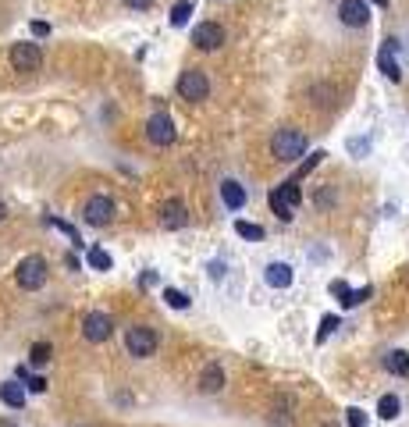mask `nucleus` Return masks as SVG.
Returning <instances> with one entry per match:
<instances>
[{
	"mask_svg": "<svg viewBox=\"0 0 409 427\" xmlns=\"http://www.w3.org/2000/svg\"><path fill=\"white\" fill-rule=\"evenodd\" d=\"M189 225V210H186V203L174 196V199H164L160 203V228H167V232H178V228H186Z\"/></svg>",
	"mask_w": 409,
	"mask_h": 427,
	"instance_id": "10",
	"label": "nucleus"
},
{
	"mask_svg": "<svg viewBox=\"0 0 409 427\" xmlns=\"http://www.w3.org/2000/svg\"><path fill=\"white\" fill-rule=\"evenodd\" d=\"M338 22L345 29H363L370 22V4L367 0H342L338 4Z\"/></svg>",
	"mask_w": 409,
	"mask_h": 427,
	"instance_id": "8",
	"label": "nucleus"
},
{
	"mask_svg": "<svg viewBox=\"0 0 409 427\" xmlns=\"http://www.w3.org/2000/svg\"><path fill=\"white\" fill-rule=\"evenodd\" d=\"M157 331L153 328H146V324H132L129 331H125V349H129V356H136V360H146V356H153L157 353Z\"/></svg>",
	"mask_w": 409,
	"mask_h": 427,
	"instance_id": "4",
	"label": "nucleus"
},
{
	"mask_svg": "<svg viewBox=\"0 0 409 427\" xmlns=\"http://www.w3.org/2000/svg\"><path fill=\"white\" fill-rule=\"evenodd\" d=\"M306 146H310V139H306V132H299V129H278V132H274V143H271L274 157L285 160V164L299 160V157L306 153Z\"/></svg>",
	"mask_w": 409,
	"mask_h": 427,
	"instance_id": "1",
	"label": "nucleus"
},
{
	"mask_svg": "<svg viewBox=\"0 0 409 427\" xmlns=\"http://www.w3.org/2000/svg\"><path fill=\"white\" fill-rule=\"evenodd\" d=\"M221 43H224V29L217 22H200L193 29V46L196 50H217Z\"/></svg>",
	"mask_w": 409,
	"mask_h": 427,
	"instance_id": "12",
	"label": "nucleus"
},
{
	"mask_svg": "<svg viewBox=\"0 0 409 427\" xmlns=\"http://www.w3.org/2000/svg\"><path fill=\"white\" fill-rule=\"evenodd\" d=\"M125 8H132V11H146V8H153V0H125Z\"/></svg>",
	"mask_w": 409,
	"mask_h": 427,
	"instance_id": "31",
	"label": "nucleus"
},
{
	"mask_svg": "<svg viewBox=\"0 0 409 427\" xmlns=\"http://www.w3.org/2000/svg\"><path fill=\"white\" fill-rule=\"evenodd\" d=\"M174 136H178V132H174V121L160 111V114H153L150 121H146V139L153 143V146H171L174 143Z\"/></svg>",
	"mask_w": 409,
	"mask_h": 427,
	"instance_id": "11",
	"label": "nucleus"
},
{
	"mask_svg": "<svg viewBox=\"0 0 409 427\" xmlns=\"http://www.w3.org/2000/svg\"><path fill=\"white\" fill-rule=\"evenodd\" d=\"M264 278H267V285H271V289H288L292 282H296V271H292V267H288L285 260H274V263H267Z\"/></svg>",
	"mask_w": 409,
	"mask_h": 427,
	"instance_id": "13",
	"label": "nucleus"
},
{
	"mask_svg": "<svg viewBox=\"0 0 409 427\" xmlns=\"http://www.w3.org/2000/svg\"><path fill=\"white\" fill-rule=\"evenodd\" d=\"M384 370H388V374H395V378H409V353L391 349V353L384 356Z\"/></svg>",
	"mask_w": 409,
	"mask_h": 427,
	"instance_id": "16",
	"label": "nucleus"
},
{
	"mask_svg": "<svg viewBox=\"0 0 409 427\" xmlns=\"http://www.w3.org/2000/svg\"><path fill=\"white\" fill-rule=\"evenodd\" d=\"M0 399H4L11 409H22L25 406V388L18 381H8V385H0Z\"/></svg>",
	"mask_w": 409,
	"mask_h": 427,
	"instance_id": "18",
	"label": "nucleus"
},
{
	"mask_svg": "<svg viewBox=\"0 0 409 427\" xmlns=\"http://www.w3.org/2000/svg\"><path fill=\"white\" fill-rule=\"evenodd\" d=\"M114 210H118V206H114L110 196H89L86 206H82V221L93 225V228H103V225L114 221Z\"/></svg>",
	"mask_w": 409,
	"mask_h": 427,
	"instance_id": "5",
	"label": "nucleus"
},
{
	"mask_svg": "<svg viewBox=\"0 0 409 427\" xmlns=\"http://www.w3.org/2000/svg\"><path fill=\"white\" fill-rule=\"evenodd\" d=\"M320 427H335V423H327V420H324V423H320Z\"/></svg>",
	"mask_w": 409,
	"mask_h": 427,
	"instance_id": "34",
	"label": "nucleus"
},
{
	"mask_svg": "<svg viewBox=\"0 0 409 427\" xmlns=\"http://www.w3.org/2000/svg\"><path fill=\"white\" fill-rule=\"evenodd\" d=\"M345 420H349V427H367V413H363L360 406H353V409H345Z\"/></svg>",
	"mask_w": 409,
	"mask_h": 427,
	"instance_id": "26",
	"label": "nucleus"
},
{
	"mask_svg": "<svg viewBox=\"0 0 409 427\" xmlns=\"http://www.w3.org/2000/svg\"><path fill=\"white\" fill-rule=\"evenodd\" d=\"M164 303H167L171 310H189V296H186L182 289H164Z\"/></svg>",
	"mask_w": 409,
	"mask_h": 427,
	"instance_id": "23",
	"label": "nucleus"
},
{
	"mask_svg": "<svg viewBox=\"0 0 409 427\" xmlns=\"http://www.w3.org/2000/svg\"><path fill=\"white\" fill-rule=\"evenodd\" d=\"M370 150V139H349V153L353 157H363Z\"/></svg>",
	"mask_w": 409,
	"mask_h": 427,
	"instance_id": "28",
	"label": "nucleus"
},
{
	"mask_svg": "<svg viewBox=\"0 0 409 427\" xmlns=\"http://www.w3.org/2000/svg\"><path fill=\"white\" fill-rule=\"evenodd\" d=\"M50 356H53L50 342H36V346L29 349V363H32V367H46V363H50Z\"/></svg>",
	"mask_w": 409,
	"mask_h": 427,
	"instance_id": "22",
	"label": "nucleus"
},
{
	"mask_svg": "<svg viewBox=\"0 0 409 427\" xmlns=\"http://www.w3.org/2000/svg\"><path fill=\"white\" fill-rule=\"evenodd\" d=\"M377 68H381V75H384L388 82H402V68H398V61L391 58L384 46H381V53H377Z\"/></svg>",
	"mask_w": 409,
	"mask_h": 427,
	"instance_id": "17",
	"label": "nucleus"
},
{
	"mask_svg": "<svg viewBox=\"0 0 409 427\" xmlns=\"http://www.w3.org/2000/svg\"><path fill=\"white\" fill-rule=\"evenodd\" d=\"M331 292H335V296L342 299V306H345V299H349V296H353V289H349V285H345L342 278H338V282H331Z\"/></svg>",
	"mask_w": 409,
	"mask_h": 427,
	"instance_id": "29",
	"label": "nucleus"
},
{
	"mask_svg": "<svg viewBox=\"0 0 409 427\" xmlns=\"http://www.w3.org/2000/svg\"><path fill=\"white\" fill-rule=\"evenodd\" d=\"M15 282H18V289H25V292L43 289V285H46V260H43L39 253L25 256V260L18 263V271H15Z\"/></svg>",
	"mask_w": 409,
	"mask_h": 427,
	"instance_id": "3",
	"label": "nucleus"
},
{
	"mask_svg": "<svg viewBox=\"0 0 409 427\" xmlns=\"http://www.w3.org/2000/svg\"><path fill=\"white\" fill-rule=\"evenodd\" d=\"M271 210L278 214L281 221H292L296 218V206H299V199H303V189H299V178H288V182H281L271 196Z\"/></svg>",
	"mask_w": 409,
	"mask_h": 427,
	"instance_id": "2",
	"label": "nucleus"
},
{
	"mask_svg": "<svg viewBox=\"0 0 409 427\" xmlns=\"http://www.w3.org/2000/svg\"><path fill=\"white\" fill-rule=\"evenodd\" d=\"M235 232H239L242 239H249V242H260V239H264V228L253 225V221H235Z\"/></svg>",
	"mask_w": 409,
	"mask_h": 427,
	"instance_id": "24",
	"label": "nucleus"
},
{
	"mask_svg": "<svg viewBox=\"0 0 409 427\" xmlns=\"http://www.w3.org/2000/svg\"><path fill=\"white\" fill-rule=\"evenodd\" d=\"M39 65H43L39 43H15L11 46V68L15 72H39Z\"/></svg>",
	"mask_w": 409,
	"mask_h": 427,
	"instance_id": "7",
	"label": "nucleus"
},
{
	"mask_svg": "<svg viewBox=\"0 0 409 427\" xmlns=\"http://www.w3.org/2000/svg\"><path fill=\"white\" fill-rule=\"evenodd\" d=\"M193 11H196L193 0H178V4L171 8V25H174V29H186L189 18H193Z\"/></svg>",
	"mask_w": 409,
	"mask_h": 427,
	"instance_id": "19",
	"label": "nucleus"
},
{
	"mask_svg": "<svg viewBox=\"0 0 409 427\" xmlns=\"http://www.w3.org/2000/svg\"><path fill=\"white\" fill-rule=\"evenodd\" d=\"M200 388H203L207 395H217V392L224 388V370H221L217 363H207V367H203V374H200Z\"/></svg>",
	"mask_w": 409,
	"mask_h": 427,
	"instance_id": "15",
	"label": "nucleus"
},
{
	"mask_svg": "<svg viewBox=\"0 0 409 427\" xmlns=\"http://www.w3.org/2000/svg\"><path fill=\"white\" fill-rule=\"evenodd\" d=\"M82 335H86V342H107L114 335V320L107 313L93 310V313L82 317Z\"/></svg>",
	"mask_w": 409,
	"mask_h": 427,
	"instance_id": "9",
	"label": "nucleus"
},
{
	"mask_svg": "<svg viewBox=\"0 0 409 427\" xmlns=\"http://www.w3.org/2000/svg\"><path fill=\"white\" fill-rule=\"evenodd\" d=\"M221 199L228 210H242L246 206V185H239L235 178H224L221 182Z\"/></svg>",
	"mask_w": 409,
	"mask_h": 427,
	"instance_id": "14",
	"label": "nucleus"
},
{
	"mask_svg": "<svg viewBox=\"0 0 409 427\" xmlns=\"http://www.w3.org/2000/svg\"><path fill=\"white\" fill-rule=\"evenodd\" d=\"M4 218H8V206H4V203H0V221H4Z\"/></svg>",
	"mask_w": 409,
	"mask_h": 427,
	"instance_id": "33",
	"label": "nucleus"
},
{
	"mask_svg": "<svg viewBox=\"0 0 409 427\" xmlns=\"http://www.w3.org/2000/svg\"><path fill=\"white\" fill-rule=\"evenodd\" d=\"M398 406H402L398 395L388 392V395H381V402H377V416H381V420H395V416H398Z\"/></svg>",
	"mask_w": 409,
	"mask_h": 427,
	"instance_id": "20",
	"label": "nucleus"
},
{
	"mask_svg": "<svg viewBox=\"0 0 409 427\" xmlns=\"http://www.w3.org/2000/svg\"><path fill=\"white\" fill-rule=\"evenodd\" d=\"M86 260H89L93 271H110V263H114V260H110V253H107V249H100V246H93Z\"/></svg>",
	"mask_w": 409,
	"mask_h": 427,
	"instance_id": "21",
	"label": "nucleus"
},
{
	"mask_svg": "<svg viewBox=\"0 0 409 427\" xmlns=\"http://www.w3.org/2000/svg\"><path fill=\"white\" fill-rule=\"evenodd\" d=\"M29 381V392H46V378H39V374H36V378H25Z\"/></svg>",
	"mask_w": 409,
	"mask_h": 427,
	"instance_id": "30",
	"label": "nucleus"
},
{
	"mask_svg": "<svg viewBox=\"0 0 409 427\" xmlns=\"http://www.w3.org/2000/svg\"><path fill=\"white\" fill-rule=\"evenodd\" d=\"M335 328H338V317H335V313H324V317H320V331H317V346H320Z\"/></svg>",
	"mask_w": 409,
	"mask_h": 427,
	"instance_id": "25",
	"label": "nucleus"
},
{
	"mask_svg": "<svg viewBox=\"0 0 409 427\" xmlns=\"http://www.w3.org/2000/svg\"><path fill=\"white\" fill-rule=\"evenodd\" d=\"M178 96H182V100H193V103L207 100V96H210V82H207V75H203L200 68L182 72V75H178Z\"/></svg>",
	"mask_w": 409,
	"mask_h": 427,
	"instance_id": "6",
	"label": "nucleus"
},
{
	"mask_svg": "<svg viewBox=\"0 0 409 427\" xmlns=\"http://www.w3.org/2000/svg\"><path fill=\"white\" fill-rule=\"evenodd\" d=\"M324 157H327V153H320V150H317V153H310V160H306V164L299 168V175H296V178L303 182V178H306V175H310V171H313V168L320 164V160H324Z\"/></svg>",
	"mask_w": 409,
	"mask_h": 427,
	"instance_id": "27",
	"label": "nucleus"
},
{
	"mask_svg": "<svg viewBox=\"0 0 409 427\" xmlns=\"http://www.w3.org/2000/svg\"><path fill=\"white\" fill-rule=\"evenodd\" d=\"M32 36H50V25L46 22H32Z\"/></svg>",
	"mask_w": 409,
	"mask_h": 427,
	"instance_id": "32",
	"label": "nucleus"
}]
</instances>
